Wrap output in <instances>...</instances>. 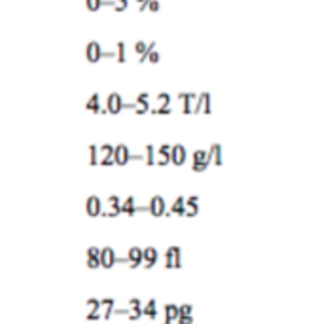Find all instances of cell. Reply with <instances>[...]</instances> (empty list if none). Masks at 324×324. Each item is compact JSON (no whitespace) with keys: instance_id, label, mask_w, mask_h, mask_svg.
<instances>
[{"instance_id":"cell-1","label":"cell","mask_w":324,"mask_h":324,"mask_svg":"<svg viewBox=\"0 0 324 324\" xmlns=\"http://www.w3.org/2000/svg\"><path fill=\"white\" fill-rule=\"evenodd\" d=\"M131 161H144V155H142V154H131L127 144H118V146H114V165L125 167Z\"/></svg>"},{"instance_id":"cell-2","label":"cell","mask_w":324,"mask_h":324,"mask_svg":"<svg viewBox=\"0 0 324 324\" xmlns=\"http://www.w3.org/2000/svg\"><path fill=\"white\" fill-rule=\"evenodd\" d=\"M192 171L194 173H203L209 169V165L213 163V154H211V148L209 150H195L194 155H192Z\"/></svg>"},{"instance_id":"cell-3","label":"cell","mask_w":324,"mask_h":324,"mask_svg":"<svg viewBox=\"0 0 324 324\" xmlns=\"http://www.w3.org/2000/svg\"><path fill=\"white\" fill-rule=\"evenodd\" d=\"M86 57L89 63H99L101 59H112V57H116L114 55V51H105L103 47H101V44L99 42H89L86 46Z\"/></svg>"},{"instance_id":"cell-4","label":"cell","mask_w":324,"mask_h":324,"mask_svg":"<svg viewBox=\"0 0 324 324\" xmlns=\"http://www.w3.org/2000/svg\"><path fill=\"white\" fill-rule=\"evenodd\" d=\"M99 260H101V267H105V269H112L116 263H125V258H120L112 247L101 248V256H99Z\"/></svg>"},{"instance_id":"cell-5","label":"cell","mask_w":324,"mask_h":324,"mask_svg":"<svg viewBox=\"0 0 324 324\" xmlns=\"http://www.w3.org/2000/svg\"><path fill=\"white\" fill-rule=\"evenodd\" d=\"M165 267L167 269H180L182 267V250L180 247H169L165 252Z\"/></svg>"},{"instance_id":"cell-6","label":"cell","mask_w":324,"mask_h":324,"mask_svg":"<svg viewBox=\"0 0 324 324\" xmlns=\"http://www.w3.org/2000/svg\"><path fill=\"white\" fill-rule=\"evenodd\" d=\"M146 209H148V213L152 216H155V218H161V216L167 215V203H165V199L161 197V195H154L150 199V203L146 205Z\"/></svg>"},{"instance_id":"cell-7","label":"cell","mask_w":324,"mask_h":324,"mask_svg":"<svg viewBox=\"0 0 324 324\" xmlns=\"http://www.w3.org/2000/svg\"><path fill=\"white\" fill-rule=\"evenodd\" d=\"M213 112V107H211V93L203 91L197 95L195 99V107H194V114H211Z\"/></svg>"},{"instance_id":"cell-8","label":"cell","mask_w":324,"mask_h":324,"mask_svg":"<svg viewBox=\"0 0 324 324\" xmlns=\"http://www.w3.org/2000/svg\"><path fill=\"white\" fill-rule=\"evenodd\" d=\"M86 213L89 216H103V201H101V197L99 195H89L86 199Z\"/></svg>"},{"instance_id":"cell-9","label":"cell","mask_w":324,"mask_h":324,"mask_svg":"<svg viewBox=\"0 0 324 324\" xmlns=\"http://www.w3.org/2000/svg\"><path fill=\"white\" fill-rule=\"evenodd\" d=\"M186 159H188V152L184 148V144H173L171 146V163L180 167L186 163Z\"/></svg>"},{"instance_id":"cell-10","label":"cell","mask_w":324,"mask_h":324,"mask_svg":"<svg viewBox=\"0 0 324 324\" xmlns=\"http://www.w3.org/2000/svg\"><path fill=\"white\" fill-rule=\"evenodd\" d=\"M123 110V99L120 93H110L107 99V112L108 114H120Z\"/></svg>"},{"instance_id":"cell-11","label":"cell","mask_w":324,"mask_h":324,"mask_svg":"<svg viewBox=\"0 0 324 324\" xmlns=\"http://www.w3.org/2000/svg\"><path fill=\"white\" fill-rule=\"evenodd\" d=\"M171 163V144H161L155 148V165L165 167Z\"/></svg>"},{"instance_id":"cell-12","label":"cell","mask_w":324,"mask_h":324,"mask_svg":"<svg viewBox=\"0 0 324 324\" xmlns=\"http://www.w3.org/2000/svg\"><path fill=\"white\" fill-rule=\"evenodd\" d=\"M195 99H197L195 93H180V95H178V101L182 103V114H186V116L194 114Z\"/></svg>"},{"instance_id":"cell-13","label":"cell","mask_w":324,"mask_h":324,"mask_svg":"<svg viewBox=\"0 0 324 324\" xmlns=\"http://www.w3.org/2000/svg\"><path fill=\"white\" fill-rule=\"evenodd\" d=\"M120 211H122V215H127V216H135L139 211H146L148 213V209L146 207H137V203H135V197L129 195L122 205H120Z\"/></svg>"},{"instance_id":"cell-14","label":"cell","mask_w":324,"mask_h":324,"mask_svg":"<svg viewBox=\"0 0 324 324\" xmlns=\"http://www.w3.org/2000/svg\"><path fill=\"white\" fill-rule=\"evenodd\" d=\"M155 263H157V250H155L154 247L142 248V262H140V265H142L144 269H152Z\"/></svg>"},{"instance_id":"cell-15","label":"cell","mask_w":324,"mask_h":324,"mask_svg":"<svg viewBox=\"0 0 324 324\" xmlns=\"http://www.w3.org/2000/svg\"><path fill=\"white\" fill-rule=\"evenodd\" d=\"M140 262H142V248H139V247H131L129 252H127V256H125V263L129 265L131 269H137V267L140 265Z\"/></svg>"},{"instance_id":"cell-16","label":"cell","mask_w":324,"mask_h":324,"mask_svg":"<svg viewBox=\"0 0 324 324\" xmlns=\"http://www.w3.org/2000/svg\"><path fill=\"white\" fill-rule=\"evenodd\" d=\"M135 114L137 116H142V114H148L150 112V95L148 93H140L135 101Z\"/></svg>"},{"instance_id":"cell-17","label":"cell","mask_w":324,"mask_h":324,"mask_svg":"<svg viewBox=\"0 0 324 324\" xmlns=\"http://www.w3.org/2000/svg\"><path fill=\"white\" fill-rule=\"evenodd\" d=\"M87 309H89L86 315L87 321H99V319H101V300L89 298V300H87Z\"/></svg>"},{"instance_id":"cell-18","label":"cell","mask_w":324,"mask_h":324,"mask_svg":"<svg viewBox=\"0 0 324 324\" xmlns=\"http://www.w3.org/2000/svg\"><path fill=\"white\" fill-rule=\"evenodd\" d=\"M199 213V197L197 195H190L186 197V203H184V216L188 218H194Z\"/></svg>"},{"instance_id":"cell-19","label":"cell","mask_w":324,"mask_h":324,"mask_svg":"<svg viewBox=\"0 0 324 324\" xmlns=\"http://www.w3.org/2000/svg\"><path fill=\"white\" fill-rule=\"evenodd\" d=\"M86 110L87 112H93V114H107V108L101 107V97L99 93H93L89 97V101L86 103Z\"/></svg>"},{"instance_id":"cell-20","label":"cell","mask_w":324,"mask_h":324,"mask_svg":"<svg viewBox=\"0 0 324 324\" xmlns=\"http://www.w3.org/2000/svg\"><path fill=\"white\" fill-rule=\"evenodd\" d=\"M159 61H161V55H159V51L155 49V46H152L146 53H142V55L139 57V63H140V65H142V63H159Z\"/></svg>"},{"instance_id":"cell-21","label":"cell","mask_w":324,"mask_h":324,"mask_svg":"<svg viewBox=\"0 0 324 324\" xmlns=\"http://www.w3.org/2000/svg\"><path fill=\"white\" fill-rule=\"evenodd\" d=\"M114 305H116V300H114V298H105V300H101V319L108 321V319L112 317Z\"/></svg>"},{"instance_id":"cell-22","label":"cell","mask_w":324,"mask_h":324,"mask_svg":"<svg viewBox=\"0 0 324 324\" xmlns=\"http://www.w3.org/2000/svg\"><path fill=\"white\" fill-rule=\"evenodd\" d=\"M184 203H186V197L180 195L174 199V203L171 205V209H167V215H174V216H184Z\"/></svg>"},{"instance_id":"cell-23","label":"cell","mask_w":324,"mask_h":324,"mask_svg":"<svg viewBox=\"0 0 324 324\" xmlns=\"http://www.w3.org/2000/svg\"><path fill=\"white\" fill-rule=\"evenodd\" d=\"M163 313H165V321H163V324H173L174 321L178 319V305L167 303L165 309H163Z\"/></svg>"},{"instance_id":"cell-24","label":"cell","mask_w":324,"mask_h":324,"mask_svg":"<svg viewBox=\"0 0 324 324\" xmlns=\"http://www.w3.org/2000/svg\"><path fill=\"white\" fill-rule=\"evenodd\" d=\"M142 315H146L148 319L155 321L157 319V307H155V300H148L146 305H142Z\"/></svg>"},{"instance_id":"cell-25","label":"cell","mask_w":324,"mask_h":324,"mask_svg":"<svg viewBox=\"0 0 324 324\" xmlns=\"http://www.w3.org/2000/svg\"><path fill=\"white\" fill-rule=\"evenodd\" d=\"M211 154H213V163H211V165L220 167V165L224 163V159H222V144L215 142V144L211 146Z\"/></svg>"},{"instance_id":"cell-26","label":"cell","mask_w":324,"mask_h":324,"mask_svg":"<svg viewBox=\"0 0 324 324\" xmlns=\"http://www.w3.org/2000/svg\"><path fill=\"white\" fill-rule=\"evenodd\" d=\"M144 163L152 167L155 165V146L154 144H146V150H144Z\"/></svg>"},{"instance_id":"cell-27","label":"cell","mask_w":324,"mask_h":324,"mask_svg":"<svg viewBox=\"0 0 324 324\" xmlns=\"http://www.w3.org/2000/svg\"><path fill=\"white\" fill-rule=\"evenodd\" d=\"M116 59L118 63H125L127 61V53H125V42H118L116 44Z\"/></svg>"},{"instance_id":"cell-28","label":"cell","mask_w":324,"mask_h":324,"mask_svg":"<svg viewBox=\"0 0 324 324\" xmlns=\"http://www.w3.org/2000/svg\"><path fill=\"white\" fill-rule=\"evenodd\" d=\"M89 165L93 167L99 165V146L97 144H89Z\"/></svg>"},{"instance_id":"cell-29","label":"cell","mask_w":324,"mask_h":324,"mask_svg":"<svg viewBox=\"0 0 324 324\" xmlns=\"http://www.w3.org/2000/svg\"><path fill=\"white\" fill-rule=\"evenodd\" d=\"M152 46H155V42H148V44H146V42H142V40H139V42H135V53L140 57L142 53H146V51L150 49Z\"/></svg>"},{"instance_id":"cell-30","label":"cell","mask_w":324,"mask_h":324,"mask_svg":"<svg viewBox=\"0 0 324 324\" xmlns=\"http://www.w3.org/2000/svg\"><path fill=\"white\" fill-rule=\"evenodd\" d=\"M192 315H194V305L192 303L178 305V317H192Z\"/></svg>"},{"instance_id":"cell-31","label":"cell","mask_w":324,"mask_h":324,"mask_svg":"<svg viewBox=\"0 0 324 324\" xmlns=\"http://www.w3.org/2000/svg\"><path fill=\"white\" fill-rule=\"evenodd\" d=\"M129 321H139L140 317H142V305L140 307H131L127 309V315H125Z\"/></svg>"},{"instance_id":"cell-32","label":"cell","mask_w":324,"mask_h":324,"mask_svg":"<svg viewBox=\"0 0 324 324\" xmlns=\"http://www.w3.org/2000/svg\"><path fill=\"white\" fill-rule=\"evenodd\" d=\"M86 6L89 12H99L105 6V0H86Z\"/></svg>"},{"instance_id":"cell-33","label":"cell","mask_w":324,"mask_h":324,"mask_svg":"<svg viewBox=\"0 0 324 324\" xmlns=\"http://www.w3.org/2000/svg\"><path fill=\"white\" fill-rule=\"evenodd\" d=\"M171 103H173V99H171L169 93H157V105L159 107H171Z\"/></svg>"},{"instance_id":"cell-34","label":"cell","mask_w":324,"mask_h":324,"mask_svg":"<svg viewBox=\"0 0 324 324\" xmlns=\"http://www.w3.org/2000/svg\"><path fill=\"white\" fill-rule=\"evenodd\" d=\"M99 154L103 155V157H110V155H114V146L112 144H101L99 146Z\"/></svg>"},{"instance_id":"cell-35","label":"cell","mask_w":324,"mask_h":324,"mask_svg":"<svg viewBox=\"0 0 324 324\" xmlns=\"http://www.w3.org/2000/svg\"><path fill=\"white\" fill-rule=\"evenodd\" d=\"M173 108L171 107H157V108H150V114L154 116H165V114H171Z\"/></svg>"},{"instance_id":"cell-36","label":"cell","mask_w":324,"mask_h":324,"mask_svg":"<svg viewBox=\"0 0 324 324\" xmlns=\"http://www.w3.org/2000/svg\"><path fill=\"white\" fill-rule=\"evenodd\" d=\"M87 254V260H99V256H101V248L99 247H89L86 250Z\"/></svg>"},{"instance_id":"cell-37","label":"cell","mask_w":324,"mask_h":324,"mask_svg":"<svg viewBox=\"0 0 324 324\" xmlns=\"http://www.w3.org/2000/svg\"><path fill=\"white\" fill-rule=\"evenodd\" d=\"M105 216H110V218H118V216L122 215V211H120V205H110V209L103 213Z\"/></svg>"},{"instance_id":"cell-38","label":"cell","mask_w":324,"mask_h":324,"mask_svg":"<svg viewBox=\"0 0 324 324\" xmlns=\"http://www.w3.org/2000/svg\"><path fill=\"white\" fill-rule=\"evenodd\" d=\"M159 8H161V4H159V0H150V4H148V12H152V14H157L159 12Z\"/></svg>"},{"instance_id":"cell-39","label":"cell","mask_w":324,"mask_h":324,"mask_svg":"<svg viewBox=\"0 0 324 324\" xmlns=\"http://www.w3.org/2000/svg\"><path fill=\"white\" fill-rule=\"evenodd\" d=\"M174 323H178V324H194V315H192V317H178Z\"/></svg>"},{"instance_id":"cell-40","label":"cell","mask_w":324,"mask_h":324,"mask_svg":"<svg viewBox=\"0 0 324 324\" xmlns=\"http://www.w3.org/2000/svg\"><path fill=\"white\" fill-rule=\"evenodd\" d=\"M108 205H122V201H120V197L118 195H108Z\"/></svg>"},{"instance_id":"cell-41","label":"cell","mask_w":324,"mask_h":324,"mask_svg":"<svg viewBox=\"0 0 324 324\" xmlns=\"http://www.w3.org/2000/svg\"><path fill=\"white\" fill-rule=\"evenodd\" d=\"M140 305H142V302H140L139 298H131L129 305H127V309H131V307H140Z\"/></svg>"},{"instance_id":"cell-42","label":"cell","mask_w":324,"mask_h":324,"mask_svg":"<svg viewBox=\"0 0 324 324\" xmlns=\"http://www.w3.org/2000/svg\"><path fill=\"white\" fill-rule=\"evenodd\" d=\"M148 4H150V0H142L140 4H139V12L142 14V12H146V8H148Z\"/></svg>"},{"instance_id":"cell-43","label":"cell","mask_w":324,"mask_h":324,"mask_svg":"<svg viewBox=\"0 0 324 324\" xmlns=\"http://www.w3.org/2000/svg\"><path fill=\"white\" fill-rule=\"evenodd\" d=\"M118 4H123V6H129V0H116Z\"/></svg>"},{"instance_id":"cell-44","label":"cell","mask_w":324,"mask_h":324,"mask_svg":"<svg viewBox=\"0 0 324 324\" xmlns=\"http://www.w3.org/2000/svg\"><path fill=\"white\" fill-rule=\"evenodd\" d=\"M137 2H139V4H140V2H142V0H137Z\"/></svg>"}]
</instances>
